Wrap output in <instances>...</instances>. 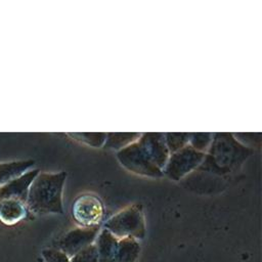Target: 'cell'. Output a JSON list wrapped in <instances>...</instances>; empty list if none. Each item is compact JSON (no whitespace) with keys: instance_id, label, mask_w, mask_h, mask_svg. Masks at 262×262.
<instances>
[{"instance_id":"1","label":"cell","mask_w":262,"mask_h":262,"mask_svg":"<svg viewBox=\"0 0 262 262\" xmlns=\"http://www.w3.org/2000/svg\"><path fill=\"white\" fill-rule=\"evenodd\" d=\"M170 152L164 133H143L117 151V159L128 171L146 177H161Z\"/></svg>"},{"instance_id":"17","label":"cell","mask_w":262,"mask_h":262,"mask_svg":"<svg viewBox=\"0 0 262 262\" xmlns=\"http://www.w3.org/2000/svg\"><path fill=\"white\" fill-rule=\"evenodd\" d=\"M71 262H98L95 245H89L71 257Z\"/></svg>"},{"instance_id":"8","label":"cell","mask_w":262,"mask_h":262,"mask_svg":"<svg viewBox=\"0 0 262 262\" xmlns=\"http://www.w3.org/2000/svg\"><path fill=\"white\" fill-rule=\"evenodd\" d=\"M38 173L39 170L31 169L0 186V201L6 199H15L26 203L29 187Z\"/></svg>"},{"instance_id":"2","label":"cell","mask_w":262,"mask_h":262,"mask_svg":"<svg viewBox=\"0 0 262 262\" xmlns=\"http://www.w3.org/2000/svg\"><path fill=\"white\" fill-rule=\"evenodd\" d=\"M67 174L64 172H39L31 183L27 196V208L38 214H62V192Z\"/></svg>"},{"instance_id":"4","label":"cell","mask_w":262,"mask_h":262,"mask_svg":"<svg viewBox=\"0 0 262 262\" xmlns=\"http://www.w3.org/2000/svg\"><path fill=\"white\" fill-rule=\"evenodd\" d=\"M206 154L186 145L181 149L170 154L163 174L174 181H178L199 168L205 160Z\"/></svg>"},{"instance_id":"3","label":"cell","mask_w":262,"mask_h":262,"mask_svg":"<svg viewBox=\"0 0 262 262\" xmlns=\"http://www.w3.org/2000/svg\"><path fill=\"white\" fill-rule=\"evenodd\" d=\"M118 238L142 239L145 236V220L141 206L131 205L110 217L103 225Z\"/></svg>"},{"instance_id":"5","label":"cell","mask_w":262,"mask_h":262,"mask_svg":"<svg viewBox=\"0 0 262 262\" xmlns=\"http://www.w3.org/2000/svg\"><path fill=\"white\" fill-rule=\"evenodd\" d=\"M217 136L219 138H215L211 142L209 157L211 161L214 160L216 167L229 168L245 158L247 150L229 134H217Z\"/></svg>"},{"instance_id":"10","label":"cell","mask_w":262,"mask_h":262,"mask_svg":"<svg viewBox=\"0 0 262 262\" xmlns=\"http://www.w3.org/2000/svg\"><path fill=\"white\" fill-rule=\"evenodd\" d=\"M119 238L112 234L108 230L102 228L94 242L98 262H113L118 249Z\"/></svg>"},{"instance_id":"16","label":"cell","mask_w":262,"mask_h":262,"mask_svg":"<svg viewBox=\"0 0 262 262\" xmlns=\"http://www.w3.org/2000/svg\"><path fill=\"white\" fill-rule=\"evenodd\" d=\"M106 134L107 133H71L70 135L77 138V140L93 146V147H99L104 144V141L106 139Z\"/></svg>"},{"instance_id":"15","label":"cell","mask_w":262,"mask_h":262,"mask_svg":"<svg viewBox=\"0 0 262 262\" xmlns=\"http://www.w3.org/2000/svg\"><path fill=\"white\" fill-rule=\"evenodd\" d=\"M214 135L212 133H190L189 143L193 149L206 154L209 149Z\"/></svg>"},{"instance_id":"6","label":"cell","mask_w":262,"mask_h":262,"mask_svg":"<svg viewBox=\"0 0 262 262\" xmlns=\"http://www.w3.org/2000/svg\"><path fill=\"white\" fill-rule=\"evenodd\" d=\"M72 214L80 227H94L99 226L104 215V208L99 198L91 193H84L75 200Z\"/></svg>"},{"instance_id":"18","label":"cell","mask_w":262,"mask_h":262,"mask_svg":"<svg viewBox=\"0 0 262 262\" xmlns=\"http://www.w3.org/2000/svg\"><path fill=\"white\" fill-rule=\"evenodd\" d=\"M41 255L44 262H71V258L69 256L54 248L44 249Z\"/></svg>"},{"instance_id":"13","label":"cell","mask_w":262,"mask_h":262,"mask_svg":"<svg viewBox=\"0 0 262 262\" xmlns=\"http://www.w3.org/2000/svg\"><path fill=\"white\" fill-rule=\"evenodd\" d=\"M140 133H107L103 146L108 149L120 150L138 139Z\"/></svg>"},{"instance_id":"9","label":"cell","mask_w":262,"mask_h":262,"mask_svg":"<svg viewBox=\"0 0 262 262\" xmlns=\"http://www.w3.org/2000/svg\"><path fill=\"white\" fill-rule=\"evenodd\" d=\"M27 204L20 200L6 199L0 201V221L5 225H14L28 215Z\"/></svg>"},{"instance_id":"7","label":"cell","mask_w":262,"mask_h":262,"mask_svg":"<svg viewBox=\"0 0 262 262\" xmlns=\"http://www.w3.org/2000/svg\"><path fill=\"white\" fill-rule=\"evenodd\" d=\"M99 226L94 227H76L62 234L54 244V249L64 253L70 258L76 253L94 244L99 233Z\"/></svg>"},{"instance_id":"11","label":"cell","mask_w":262,"mask_h":262,"mask_svg":"<svg viewBox=\"0 0 262 262\" xmlns=\"http://www.w3.org/2000/svg\"><path fill=\"white\" fill-rule=\"evenodd\" d=\"M34 165L32 160H18L0 163V186L11 179L31 170Z\"/></svg>"},{"instance_id":"12","label":"cell","mask_w":262,"mask_h":262,"mask_svg":"<svg viewBox=\"0 0 262 262\" xmlns=\"http://www.w3.org/2000/svg\"><path fill=\"white\" fill-rule=\"evenodd\" d=\"M139 254V241L134 238H119L118 249L113 262H136Z\"/></svg>"},{"instance_id":"14","label":"cell","mask_w":262,"mask_h":262,"mask_svg":"<svg viewBox=\"0 0 262 262\" xmlns=\"http://www.w3.org/2000/svg\"><path fill=\"white\" fill-rule=\"evenodd\" d=\"M164 138L169 152L172 154L188 145L190 133H165Z\"/></svg>"}]
</instances>
